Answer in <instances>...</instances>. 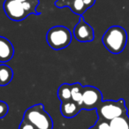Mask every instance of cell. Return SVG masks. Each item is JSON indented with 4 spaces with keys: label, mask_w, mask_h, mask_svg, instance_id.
Segmentation results:
<instances>
[{
    "label": "cell",
    "mask_w": 129,
    "mask_h": 129,
    "mask_svg": "<svg viewBox=\"0 0 129 129\" xmlns=\"http://www.w3.org/2000/svg\"><path fill=\"white\" fill-rule=\"evenodd\" d=\"M102 42L109 52L115 55L119 54L126 46L127 33L120 26H111L104 34Z\"/></svg>",
    "instance_id": "1"
},
{
    "label": "cell",
    "mask_w": 129,
    "mask_h": 129,
    "mask_svg": "<svg viewBox=\"0 0 129 129\" xmlns=\"http://www.w3.org/2000/svg\"><path fill=\"white\" fill-rule=\"evenodd\" d=\"M23 119L30 122L36 129H52L53 120L48 112L44 110L43 104H35L26 110Z\"/></svg>",
    "instance_id": "2"
},
{
    "label": "cell",
    "mask_w": 129,
    "mask_h": 129,
    "mask_svg": "<svg viewBox=\"0 0 129 129\" xmlns=\"http://www.w3.org/2000/svg\"><path fill=\"white\" fill-rule=\"evenodd\" d=\"M98 118L111 121L113 118H118L127 113V108L125 99L120 98L118 100H106L103 101L95 109Z\"/></svg>",
    "instance_id": "3"
},
{
    "label": "cell",
    "mask_w": 129,
    "mask_h": 129,
    "mask_svg": "<svg viewBox=\"0 0 129 129\" xmlns=\"http://www.w3.org/2000/svg\"><path fill=\"white\" fill-rule=\"evenodd\" d=\"M47 43L53 50L67 48L72 42V33L64 26H55L49 29L46 34Z\"/></svg>",
    "instance_id": "4"
},
{
    "label": "cell",
    "mask_w": 129,
    "mask_h": 129,
    "mask_svg": "<svg viewBox=\"0 0 129 129\" xmlns=\"http://www.w3.org/2000/svg\"><path fill=\"white\" fill-rule=\"evenodd\" d=\"M102 102L103 95L102 92L98 88L93 86L84 87L82 95V103H81L82 110H87V111L95 110Z\"/></svg>",
    "instance_id": "5"
},
{
    "label": "cell",
    "mask_w": 129,
    "mask_h": 129,
    "mask_svg": "<svg viewBox=\"0 0 129 129\" xmlns=\"http://www.w3.org/2000/svg\"><path fill=\"white\" fill-rule=\"evenodd\" d=\"M3 8L6 16L13 21H21L29 15L24 9L22 3L16 0H5Z\"/></svg>",
    "instance_id": "6"
},
{
    "label": "cell",
    "mask_w": 129,
    "mask_h": 129,
    "mask_svg": "<svg viewBox=\"0 0 129 129\" xmlns=\"http://www.w3.org/2000/svg\"><path fill=\"white\" fill-rule=\"evenodd\" d=\"M74 36L75 39L81 43L92 42L95 39V33H94L93 27L85 21L82 15L80 17L79 22L74 27Z\"/></svg>",
    "instance_id": "7"
},
{
    "label": "cell",
    "mask_w": 129,
    "mask_h": 129,
    "mask_svg": "<svg viewBox=\"0 0 129 129\" xmlns=\"http://www.w3.org/2000/svg\"><path fill=\"white\" fill-rule=\"evenodd\" d=\"M82 110L81 105L74 102V100L70 99V100L64 101L61 102L60 104V112L63 115V117L67 118H74V117L77 116V114Z\"/></svg>",
    "instance_id": "8"
},
{
    "label": "cell",
    "mask_w": 129,
    "mask_h": 129,
    "mask_svg": "<svg viewBox=\"0 0 129 129\" xmlns=\"http://www.w3.org/2000/svg\"><path fill=\"white\" fill-rule=\"evenodd\" d=\"M14 55L13 45L7 38L0 36V62H8Z\"/></svg>",
    "instance_id": "9"
},
{
    "label": "cell",
    "mask_w": 129,
    "mask_h": 129,
    "mask_svg": "<svg viewBox=\"0 0 129 129\" xmlns=\"http://www.w3.org/2000/svg\"><path fill=\"white\" fill-rule=\"evenodd\" d=\"M13 72L7 64H0V86H6L12 81Z\"/></svg>",
    "instance_id": "10"
},
{
    "label": "cell",
    "mask_w": 129,
    "mask_h": 129,
    "mask_svg": "<svg viewBox=\"0 0 129 129\" xmlns=\"http://www.w3.org/2000/svg\"><path fill=\"white\" fill-rule=\"evenodd\" d=\"M111 129H129L128 113L113 118L110 121Z\"/></svg>",
    "instance_id": "11"
},
{
    "label": "cell",
    "mask_w": 129,
    "mask_h": 129,
    "mask_svg": "<svg viewBox=\"0 0 129 129\" xmlns=\"http://www.w3.org/2000/svg\"><path fill=\"white\" fill-rule=\"evenodd\" d=\"M83 88H84V87L79 82L71 84V99L81 105L82 103Z\"/></svg>",
    "instance_id": "12"
},
{
    "label": "cell",
    "mask_w": 129,
    "mask_h": 129,
    "mask_svg": "<svg viewBox=\"0 0 129 129\" xmlns=\"http://www.w3.org/2000/svg\"><path fill=\"white\" fill-rule=\"evenodd\" d=\"M67 7H69L72 10L73 13L77 15H80V16H81L88 10V8L86 7L84 2H83V0H71L70 2L67 4Z\"/></svg>",
    "instance_id": "13"
},
{
    "label": "cell",
    "mask_w": 129,
    "mask_h": 129,
    "mask_svg": "<svg viewBox=\"0 0 129 129\" xmlns=\"http://www.w3.org/2000/svg\"><path fill=\"white\" fill-rule=\"evenodd\" d=\"M57 97L61 102L67 101L71 99V84L64 83L60 85L57 89Z\"/></svg>",
    "instance_id": "14"
},
{
    "label": "cell",
    "mask_w": 129,
    "mask_h": 129,
    "mask_svg": "<svg viewBox=\"0 0 129 129\" xmlns=\"http://www.w3.org/2000/svg\"><path fill=\"white\" fill-rule=\"evenodd\" d=\"M88 129H111V126H110L109 121L101 119V118H97L95 125L93 126L89 127Z\"/></svg>",
    "instance_id": "15"
},
{
    "label": "cell",
    "mask_w": 129,
    "mask_h": 129,
    "mask_svg": "<svg viewBox=\"0 0 129 129\" xmlns=\"http://www.w3.org/2000/svg\"><path fill=\"white\" fill-rule=\"evenodd\" d=\"M9 111V106L6 103L0 101V118H3L7 115Z\"/></svg>",
    "instance_id": "16"
},
{
    "label": "cell",
    "mask_w": 129,
    "mask_h": 129,
    "mask_svg": "<svg viewBox=\"0 0 129 129\" xmlns=\"http://www.w3.org/2000/svg\"><path fill=\"white\" fill-rule=\"evenodd\" d=\"M19 129H36V127L34 125H32L30 122L27 121L25 119H22L21 123L19 125Z\"/></svg>",
    "instance_id": "17"
},
{
    "label": "cell",
    "mask_w": 129,
    "mask_h": 129,
    "mask_svg": "<svg viewBox=\"0 0 129 129\" xmlns=\"http://www.w3.org/2000/svg\"><path fill=\"white\" fill-rule=\"evenodd\" d=\"M71 0H57L55 2V6L58 8L67 7V4L70 2Z\"/></svg>",
    "instance_id": "18"
},
{
    "label": "cell",
    "mask_w": 129,
    "mask_h": 129,
    "mask_svg": "<svg viewBox=\"0 0 129 129\" xmlns=\"http://www.w3.org/2000/svg\"><path fill=\"white\" fill-rule=\"evenodd\" d=\"M83 2H84L85 6H86V7L88 8H90L92 7V6L95 5V0H83Z\"/></svg>",
    "instance_id": "19"
},
{
    "label": "cell",
    "mask_w": 129,
    "mask_h": 129,
    "mask_svg": "<svg viewBox=\"0 0 129 129\" xmlns=\"http://www.w3.org/2000/svg\"><path fill=\"white\" fill-rule=\"evenodd\" d=\"M16 1H19L20 3H26V2H28L31 3V4H34L36 6H39V0H16Z\"/></svg>",
    "instance_id": "20"
}]
</instances>
